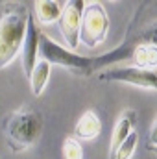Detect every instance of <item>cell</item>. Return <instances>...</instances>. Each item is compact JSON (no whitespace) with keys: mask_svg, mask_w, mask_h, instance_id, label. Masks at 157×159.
<instances>
[{"mask_svg":"<svg viewBox=\"0 0 157 159\" xmlns=\"http://www.w3.org/2000/svg\"><path fill=\"white\" fill-rule=\"evenodd\" d=\"M131 52H133V44L128 39H124V43L118 44L115 50H109L104 56L89 57V56H79L76 52H70L69 48L61 46L59 43H56L52 37H48L43 32L39 37V59L48 61L50 65L63 67L65 70L76 76H91L94 70L102 67H111L117 61L131 57Z\"/></svg>","mask_w":157,"mask_h":159,"instance_id":"obj_1","label":"cell"},{"mask_svg":"<svg viewBox=\"0 0 157 159\" xmlns=\"http://www.w3.org/2000/svg\"><path fill=\"white\" fill-rule=\"evenodd\" d=\"M44 122L39 111L32 106H22L15 111H7L2 117V133L11 152H26L39 143Z\"/></svg>","mask_w":157,"mask_h":159,"instance_id":"obj_2","label":"cell"},{"mask_svg":"<svg viewBox=\"0 0 157 159\" xmlns=\"http://www.w3.org/2000/svg\"><path fill=\"white\" fill-rule=\"evenodd\" d=\"M30 15L24 2L0 4V69H6L20 54Z\"/></svg>","mask_w":157,"mask_h":159,"instance_id":"obj_3","label":"cell"},{"mask_svg":"<svg viewBox=\"0 0 157 159\" xmlns=\"http://www.w3.org/2000/svg\"><path fill=\"white\" fill-rule=\"evenodd\" d=\"M109 32V15L105 7L98 2L85 4L81 24H79V43L87 48H96L102 44Z\"/></svg>","mask_w":157,"mask_h":159,"instance_id":"obj_4","label":"cell"},{"mask_svg":"<svg viewBox=\"0 0 157 159\" xmlns=\"http://www.w3.org/2000/svg\"><path fill=\"white\" fill-rule=\"evenodd\" d=\"M100 81H118L141 89L157 91V70L139 69V67H111L98 74Z\"/></svg>","mask_w":157,"mask_h":159,"instance_id":"obj_5","label":"cell"},{"mask_svg":"<svg viewBox=\"0 0 157 159\" xmlns=\"http://www.w3.org/2000/svg\"><path fill=\"white\" fill-rule=\"evenodd\" d=\"M85 2L83 0H70L65 2L61 17L57 19L59 32L69 48H76L79 44V24H81V15H83Z\"/></svg>","mask_w":157,"mask_h":159,"instance_id":"obj_6","label":"cell"},{"mask_svg":"<svg viewBox=\"0 0 157 159\" xmlns=\"http://www.w3.org/2000/svg\"><path fill=\"white\" fill-rule=\"evenodd\" d=\"M39 37H41V30L34 19V15H30L28 19V26H26V35L22 41V67H24V74L26 78H30L35 63L39 61Z\"/></svg>","mask_w":157,"mask_h":159,"instance_id":"obj_7","label":"cell"},{"mask_svg":"<svg viewBox=\"0 0 157 159\" xmlns=\"http://www.w3.org/2000/svg\"><path fill=\"white\" fill-rule=\"evenodd\" d=\"M102 133V120L96 111L89 109L78 119L74 126V139L76 141H94Z\"/></svg>","mask_w":157,"mask_h":159,"instance_id":"obj_8","label":"cell"},{"mask_svg":"<svg viewBox=\"0 0 157 159\" xmlns=\"http://www.w3.org/2000/svg\"><path fill=\"white\" fill-rule=\"evenodd\" d=\"M137 122V113L133 109H126L120 119L115 124V129H113V137H111V144H109V159L115 156V152L118 150V146L131 135L133 131V126Z\"/></svg>","mask_w":157,"mask_h":159,"instance_id":"obj_9","label":"cell"},{"mask_svg":"<svg viewBox=\"0 0 157 159\" xmlns=\"http://www.w3.org/2000/svg\"><path fill=\"white\" fill-rule=\"evenodd\" d=\"M131 63L139 69L157 70V48L148 43H135L131 52Z\"/></svg>","mask_w":157,"mask_h":159,"instance_id":"obj_10","label":"cell"},{"mask_svg":"<svg viewBox=\"0 0 157 159\" xmlns=\"http://www.w3.org/2000/svg\"><path fill=\"white\" fill-rule=\"evenodd\" d=\"M63 2H56V0H35L34 2V11H35V19L39 24H52L57 22V19L61 17L63 11Z\"/></svg>","mask_w":157,"mask_h":159,"instance_id":"obj_11","label":"cell"},{"mask_svg":"<svg viewBox=\"0 0 157 159\" xmlns=\"http://www.w3.org/2000/svg\"><path fill=\"white\" fill-rule=\"evenodd\" d=\"M50 72H52V65L44 59H39L30 74V87H32V93L34 96H39L43 94L44 87H46V81L50 78Z\"/></svg>","mask_w":157,"mask_h":159,"instance_id":"obj_12","label":"cell"},{"mask_svg":"<svg viewBox=\"0 0 157 159\" xmlns=\"http://www.w3.org/2000/svg\"><path fill=\"white\" fill-rule=\"evenodd\" d=\"M126 39L129 41L131 44H135V43H148V44H154L157 48V20L155 22H150L148 26H144L142 30L135 32L133 35H128Z\"/></svg>","mask_w":157,"mask_h":159,"instance_id":"obj_13","label":"cell"},{"mask_svg":"<svg viewBox=\"0 0 157 159\" xmlns=\"http://www.w3.org/2000/svg\"><path fill=\"white\" fill-rule=\"evenodd\" d=\"M137 143H139V135H137V131H131V135L118 146V150L111 159H131V156L135 154Z\"/></svg>","mask_w":157,"mask_h":159,"instance_id":"obj_14","label":"cell"},{"mask_svg":"<svg viewBox=\"0 0 157 159\" xmlns=\"http://www.w3.org/2000/svg\"><path fill=\"white\" fill-rule=\"evenodd\" d=\"M61 154L63 159H83V148L74 137H65L61 144Z\"/></svg>","mask_w":157,"mask_h":159,"instance_id":"obj_15","label":"cell"},{"mask_svg":"<svg viewBox=\"0 0 157 159\" xmlns=\"http://www.w3.org/2000/svg\"><path fill=\"white\" fill-rule=\"evenodd\" d=\"M148 146H157V119L152 124V129L148 133Z\"/></svg>","mask_w":157,"mask_h":159,"instance_id":"obj_16","label":"cell"},{"mask_svg":"<svg viewBox=\"0 0 157 159\" xmlns=\"http://www.w3.org/2000/svg\"><path fill=\"white\" fill-rule=\"evenodd\" d=\"M146 150H150L152 154H155L157 156V146H146Z\"/></svg>","mask_w":157,"mask_h":159,"instance_id":"obj_17","label":"cell"}]
</instances>
